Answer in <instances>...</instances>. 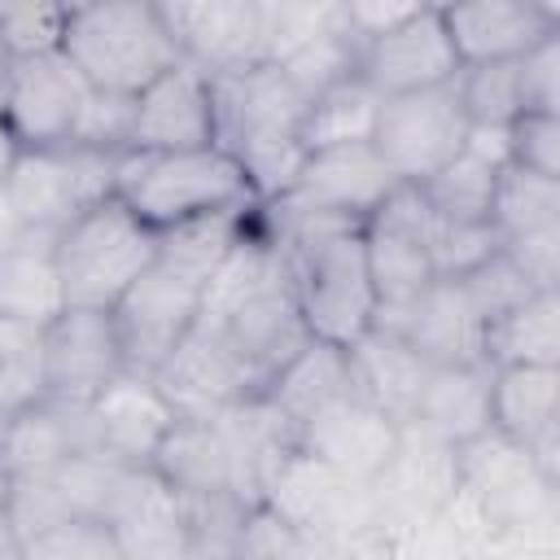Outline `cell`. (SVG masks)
Masks as SVG:
<instances>
[{
    "mask_svg": "<svg viewBox=\"0 0 560 560\" xmlns=\"http://www.w3.org/2000/svg\"><path fill=\"white\" fill-rule=\"evenodd\" d=\"M306 341L311 332L289 289L284 249L254 214L249 232L214 267L192 332L153 381L179 416H210L262 398Z\"/></svg>",
    "mask_w": 560,
    "mask_h": 560,
    "instance_id": "1",
    "label": "cell"
},
{
    "mask_svg": "<svg viewBox=\"0 0 560 560\" xmlns=\"http://www.w3.org/2000/svg\"><path fill=\"white\" fill-rule=\"evenodd\" d=\"M166 31L188 66L232 79L267 66V18L258 0H158Z\"/></svg>",
    "mask_w": 560,
    "mask_h": 560,
    "instance_id": "13",
    "label": "cell"
},
{
    "mask_svg": "<svg viewBox=\"0 0 560 560\" xmlns=\"http://www.w3.org/2000/svg\"><path fill=\"white\" fill-rule=\"evenodd\" d=\"M490 223L503 241L525 236V232H542V228H560V179L534 175L525 166H508L494 184Z\"/></svg>",
    "mask_w": 560,
    "mask_h": 560,
    "instance_id": "34",
    "label": "cell"
},
{
    "mask_svg": "<svg viewBox=\"0 0 560 560\" xmlns=\"http://www.w3.org/2000/svg\"><path fill=\"white\" fill-rule=\"evenodd\" d=\"M22 560H122V556L105 521H70L22 542Z\"/></svg>",
    "mask_w": 560,
    "mask_h": 560,
    "instance_id": "43",
    "label": "cell"
},
{
    "mask_svg": "<svg viewBox=\"0 0 560 560\" xmlns=\"http://www.w3.org/2000/svg\"><path fill=\"white\" fill-rule=\"evenodd\" d=\"M210 88H214V144L236 158L258 206L276 201L306 162L302 122L311 101L276 66H254L232 79H210Z\"/></svg>",
    "mask_w": 560,
    "mask_h": 560,
    "instance_id": "3",
    "label": "cell"
},
{
    "mask_svg": "<svg viewBox=\"0 0 560 560\" xmlns=\"http://www.w3.org/2000/svg\"><path fill=\"white\" fill-rule=\"evenodd\" d=\"M503 171L486 166L481 158L472 153H459L451 158L438 175H429L420 184V197L433 214L442 219H464V223H481L490 219V201H494V184H499Z\"/></svg>",
    "mask_w": 560,
    "mask_h": 560,
    "instance_id": "36",
    "label": "cell"
},
{
    "mask_svg": "<svg viewBox=\"0 0 560 560\" xmlns=\"http://www.w3.org/2000/svg\"><path fill=\"white\" fill-rule=\"evenodd\" d=\"M459 459V490L477 503L494 534L556 525V486L521 446L486 429L481 438L455 446Z\"/></svg>",
    "mask_w": 560,
    "mask_h": 560,
    "instance_id": "10",
    "label": "cell"
},
{
    "mask_svg": "<svg viewBox=\"0 0 560 560\" xmlns=\"http://www.w3.org/2000/svg\"><path fill=\"white\" fill-rule=\"evenodd\" d=\"M267 18V66L284 61L289 52H298L302 44H311L315 35H324L328 26H337L341 18V0H315V4H262Z\"/></svg>",
    "mask_w": 560,
    "mask_h": 560,
    "instance_id": "40",
    "label": "cell"
},
{
    "mask_svg": "<svg viewBox=\"0 0 560 560\" xmlns=\"http://www.w3.org/2000/svg\"><path fill=\"white\" fill-rule=\"evenodd\" d=\"M459 486V459L455 446H446L442 438L424 433V429H398V446L385 459V468L368 481L372 494V512H376V529L394 542L402 534H411L416 525H424Z\"/></svg>",
    "mask_w": 560,
    "mask_h": 560,
    "instance_id": "12",
    "label": "cell"
},
{
    "mask_svg": "<svg viewBox=\"0 0 560 560\" xmlns=\"http://www.w3.org/2000/svg\"><path fill=\"white\" fill-rule=\"evenodd\" d=\"M363 254H368L372 289H376V311L402 306L438 280L429 262V206L420 188L398 184L363 219Z\"/></svg>",
    "mask_w": 560,
    "mask_h": 560,
    "instance_id": "15",
    "label": "cell"
},
{
    "mask_svg": "<svg viewBox=\"0 0 560 560\" xmlns=\"http://www.w3.org/2000/svg\"><path fill=\"white\" fill-rule=\"evenodd\" d=\"M105 525L118 542L122 560H206L179 494L153 468H127L109 508Z\"/></svg>",
    "mask_w": 560,
    "mask_h": 560,
    "instance_id": "18",
    "label": "cell"
},
{
    "mask_svg": "<svg viewBox=\"0 0 560 560\" xmlns=\"http://www.w3.org/2000/svg\"><path fill=\"white\" fill-rule=\"evenodd\" d=\"M459 66L516 61L542 39L560 35V9L547 0H468L442 9Z\"/></svg>",
    "mask_w": 560,
    "mask_h": 560,
    "instance_id": "24",
    "label": "cell"
},
{
    "mask_svg": "<svg viewBox=\"0 0 560 560\" xmlns=\"http://www.w3.org/2000/svg\"><path fill=\"white\" fill-rule=\"evenodd\" d=\"M512 166L560 179V118L556 114H521L512 122Z\"/></svg>",
    "mask_w": 560,
    "mask_h": 560,
    "instance_id": "46",
    "label": "cell"
},
{
    "mask_svg": "<svg viewBox=\"0 0 560 560\" xmlns=\"http://www.w3.org/2000/svg\"><path fill=\"white\" fill-rule=\"evenodd\" d=\"M262 508L311 542H354L376 529L368 481H354L306 451H289L262 490Z\"/></svg>",
    "mask_w": 560,
    "mask_h": 560,
    "instance_id": "8",
    "label": "cell"
},
{
    "mask_svg": "<svg viewBox=\"0 0 560 560\" xmlns=\"http://www.w3.org/2000/svg\"><path fill=\"white\" fill-rule=\"evenodd\" d=\"M490 368H560V293H534L486 324Z\"/></svg>",
    "mask_w": 560,
    "mask_h": 560,
    "instance_id": "31",
    "label": "cell"
},
{
    "mask_svg": "<svg viewBox=\"0 0 560 560\" xmlns=\"http://www.w3.org/2000/svg\"><path fill=\"white\" fill-rule=\"evenodd\" d=\"M61 52L74 61L88 88L118 96H140L158 74L184 61L158 0L70 4Z\"/></svg>",
    "mask_w": 560,
    "mask_h": 560,
    "instance_id": "5",
    "label": "cell"
},
{
    "mask_svg": "<svg viewBox=\"0 0 560 560\" xmlns=\"http://www.w3.org/2000/svg\"><path fill=\"white\" fill-rule=\"evenodd\" d=\"M394 188H398V179L381 162V153L372 144H346V149L306 153V162L298 166L293 184L276 201H267L262 210H276V214H324V219L363 223Z\"/></svg>",
    "mask_w": 560,
    "mask_h": 560,
    "instance_id": "14",
    "label": "cell"
},
{
    "mask_svg": "<svg viewBox=\"0 0 560 560\" xmlns=\"http://www.w3.org/2000/svg\"><path fill=\"white\" fill-rule=\"evenodd\" d=\"M9 74H13V52H9V44L0 39V101H4V88H9Z\"/></svg>",
    "mask_w": 560,
    "mask_h": 560,
    "instance_id": "51",
    "label": "cell"
},
{
    "mask_svg": "<svg viewBox=\"0 0 560 560\" xmlns=\"http://www.w3.org/2000/svg\"><path fill=\"white\" fill-rule=\"evenodd\" d=\"M131 127H136V96H118V92H96L92 88L70 144L101 149V153H127L131 149Z\"/></svg>",
    "mask_w": 560,
    "mask_h": 560,
    "instance_id": "42",
    "label": "cell"
},
{
    "mask_svg": "<svg viewBox=\"0 0 560 560\" xmlns=\"http://www.w3.org/2000/svg\"><path fill=\"white\" fill-rule=\"evenodd\" d=\"M201 298H206V280L158 254L109 311L127 372L158 376L166 359L179 350V341L192 332L201 315Z\"/></svg>",
    "mask_w": 560,
    "mask_h": 560,
    "instance_id": "9",
    "label": "cell"
},
{
    "mask_svg": "<svg viewBox=\"0 0 560 560\" xmlns=\"http://www.w3.org/2000/svg\"><path fill=\"white\" fill-rule=\"evenodd\" d=\"M464 153L481 158L494 171H508L512 166V127H468Z\"/></svg>",
    "mask_w": 560,
    "mask_h": 560,
    "instance_id": "49",
    "label": "cell"
},
{
    "mask_svg": "<svg viewBox=\"0 0 560 560\" xmlns=\"http://www.w3.org/2000/svg\"><path fill=\"white\" fill-rule=\"evenodd\" d=\"M61 311H66V289L52 249L0 254V319L48 328Z\"/></svg>",
    "mask_w": 560,
    "mask_h": 560,
    "instance_id": "32",
    "label": "cell"
},
{
    "mask_svg": "<svg viewBox=\"0 0 560 560\" xmlns=\"http://www.w3.org/2000/svg\"><path fill=\"white\" fill-rule=\"evenodd\" d=\"M354 381H350V359L341 346H324V341H306L284 368L280 376L267 385V402L293 424V433L315 416L324 411L328 402H337L341 394H350Z\"/></svg>",
    "mask_w": 560,
    "mask_h": 560,
    "instance_id": "30",
    "label": "cell"
},
{
    "mask_svg": "<svg viewBox=\"0 0 560 560\" xmlns=\"http://www.w3.org/2000/svg\"><path fill=\"white\" fill-rule=\"evenodd\" d=\"M459 105L472 127H512L525 114V88H521V57L516 61H486L464 66L455 79Z\"/></svg>",
    "mask_w": 560,
    "mask_h": 560,
    "instance_id": "37",
    "label": "cell"
},
{
    "mask_svg": "<svg viewBox=\"0 0 560 560\" xmlns=\"http://www.w3.org/2000/svg\"><path fill=\"white\" fill-rule=\"evenodd\" d=\"M464 284V293H468V302L477 306V315L490 324V319H499V315H508V311H516L521 302H529L534 298V289H529V280L503 258V245H499V254L494 258H486L472 276H464L459 280Z\"/></svg>",
    "mask_w": 560,
    "mask_h": 560,
    "instance_id": "44",
    "label": "cell"
},
{
    "mask_svg": "<svg viewBox=\"0 0 560 560\" xmlns=\"http://www.w3.org/2000/svg\"><path fill=\"white\" fill-rule=\"evenodd\" d=\"M118 372H127V363L109 311L66 306L44 328V398L92 402Z\"/></svg>",
    "mask_w": 560,
    "mask_h": 560,
    "instance_id": "20",
    "label": "cell"
},
{
    "mask_svg": "<svg viewBox=\"0 0 560 560\" xmlns=\"http://www.w3.org/2000/svg\"><path fill=\"white\" fill-rule=\"evenodd\" d=\"M118 158L122 153L83 144L22 149L13 171L0 179V254L52 249L83 210L114 197Z\"/></svg>",
    "mask_w": 560,
    "mask_h": 560,
    "instance_id": "4",
    "label": "cell"
},
{
    "mask_svg": "<svg viewBox=\"0 0 560 560\" xmlns=\"http://www.w3.org/2000/svg\"><path fill=\"white\" fill-rule=\"evenodd\" d=\"M459 57L442 22V4H420L402 26L372 39L359 61V79L385 101L424 88H446L459 79Z\"/></svg>",
    "mask_w": 560,
    "mask_h": 560,
    "instance_id": "19",
    "label": "cell"
},
{
    "mask_svg": "<svg viewBox=\"0 0 560 560\" xmlns=\"http://www.w3.org/2000/svg\"><path fill=\"white\" fill-rule=\"evenodd\" d=\"M214 144V88L210 74L179 61L136 96V153H184Z\"/></svg>",
    "mask_w": 560,
    "mask_h": 560,
    "instance_id": "22",
    "label": "cell"
},
{
    "mask_svg": "<svg viewBox=\"0 0 560 560\" xmlns=\"http://www.w3.org/2000/svg\"><path fill=\"white\" fill-rule=\"evenodd\" d=\"M96 446L101 455L127 464V468H153L162 442L171 438L179 407L166 398V389L153 376L118 372L92 402H88Z\"/></svg>",
    "mask_w": 560,
    "mask_h": 560,
    "instance_id": "21",
    "label": "cell"
},
{
    "mask_svg": "<svg viewBox=\"0 0 560 560\" xmlns=\"http://www.w3.org/2000/svg\"><path fill=\"white\" fill-rule=\"evenodd\" d=\"M88 96H92L88 79L57 48V52L13 61L0 109L13 127V136L22 140V149H52V144H70Z\"/></svg>",
    "mask_w": 560,
    "mask_h": 560,
    "instance_id": "17",
    "label": "cell"
},
{
    "mask_svg": "<svg viewBox=\"0 0 560 560\" xmlns=\"http://www.w3.org/2000/svg\"><path fill=\"white\" fill-rule=\"evenodd\" d=\"M490 376H494L490 363L429 368L424 389H420L407 424L442 438L446 446H464V442L481 438L490 429Z\"/></svg>",
    "mask_w": 560,
    "mask_h": 560,
    "instance_id": "28",
    "label": "cell"
},
{
    "mask_svg": "<svg viewBox=\"0 0 560 560\" xmlns=\"http://www.w3.org/2000/svg\"><path fill=\"white\" fill-rule=\"evenodd\" d=\"M350 381H354V394L368 398L372 407H381L398 429L411 420L416 411V398L424 389V376H429V363L407 350L394 332L385 328H368L350 350Z\"/></svg>",
    "mask_w": 560,
    "mask_h": 560,
    "instance_id": "29",
    "label": "cell"
},
{
    "mask_svg": "<svg viewBox=\"0 0 560 560\" xmlns=\"http://www.w3.org/2000/svg\"><path fill=\"white\" fill-rule=\"evenodd\" d=\"M74 455H101V446L88 402H61V398H39L35 407L18 411L0 446V464L9 472H39Z\"/></svg>",
    "mask_w": 560,
    "mask_h": 560,
    "instance_id": "27",
    "label": "cell"
},
{
    "mask_svg": "<svg viewBox=\"0 0 560 560\" xmlns=\"http://www.w3.org/2000/svg\"><path fill=\"white\" fill-rule=\"evenodd\" d=\"M70 4H0V39L9 44L13 61L57 52L66 35Z\"/></svg>",
    "mask_w": 560,
    "mask_h": 560,
    "instance_id": "41",
    "label": "cell"
},
{
    "mask_svg": "<svg viewBox=\"0 0 560 560\" xmlns=\"http://www.w3.org/2000/svg\"><path fill=\"white\" fill-rule=\"evenodd\" d=\"M153 472L179 494V499H245L228 438L214 416H179L171 438L162 442ZM254 508V503H249Z\"/></svg>",
    "mask_w": 560,
    "mask_h": 560,
    "instance_id": "26",
    "label": "cell"
},
{
    "mask_svg": "<svg viewBox=\"0 0 560 560\" xmlns=\"http://www.w3.org/2000/svg\"><path fill=\"white\" fill-rule=\"evenodd\" d=\"M398 446V424L372 407L368 398H359L354 389L341 394L337 402H328L324 411H315L302 429H298V451H306L311 459L354 477V481H372L385 459Z\"/></svg>",
    "mask_w": 560,
    "mask_h": 560,
    "instance_id": "25",
    "label": "cell"
},
{
    "mask_svg": "<svg viewBox=\"0 0 560 560\" xmlns=\"http://www.w3.org/2000/svg\"><path fill=\"white\" fill-rule=\"evenodd\" d=\"M420 4H394V0H341V18L350 26V35L359 39V48H368L372 39L389 35L394 26H402Z\"/></svg>",
    "mask_w": 560,
    "mask_h": 560,
    "instance_id": "48",
    "label": "cell"
},
{
    "mask_svg": "<svg viewBox=\"0 0 560 560\" xmlns=\"http://www.w3.org/2000/svg\"><path fill=\"white\" fill-rule=\"evenodd\" d=\"M503 236L494 232L490 219L464 223V219H442L429 210V262L438 280H464L472 276L486 258H494Z\"/></svg>",
    "mask_w": 560,
    "mask_h": 560,
    "instance_id": "39",
    "label": "cell"
},
{
    "mask_svg": "<svg viewBox=\"0 0 560 560\" xmlns=\"http://www.w3.org/2000/svg\"><path fill=\"white\" fill-rule=\"evenodd\" d=\"M416 350L429 368H468L486 363V319L468 302L459 280H433L402 306L376 311V324Z\"/></svg>",
    "mask_w": 560,
    "mask_h": 560,
    "instance_id": "16",
    "label": "cell"
},
{
    "mask_svg": "<svg viewBox=\"0 0 560 560\" xmlns=\"http://www.w3.org/2000/svg\"><path fill=\"white\" fill-rule=\"evenodd\" d=\"M376 118H381V96L354 74L311 101L306 122H302V149L324 153V149H346V144H372Z\"/></svg>",
    "mask_w": 560,
    "mask_h": 560,
    "instance_id": "33",
    "label": "cell"
},
{
    "mask_svg": "<svg viewBox=\"0 0 560 560\" xmlns=\"http://www.w3.org/2000/svg\"><path fill=\"white\" fill-rule=\"evenodd\" d=\"M490 429L560 481V368H494Z\"/></svg>",
    "mask_w": 560,
    "mask_h": 560,
    "instance_id": "23",
    "label": "cell"
},
{
    "mask_svg": "<svg viewBox=\"0 0 560 560\" xmlns=\"http://www.w3.org/2000/svg\"><path fill=\"white\" fill-rule=\"evenodd\" d=\"M9 490H13V472L0 464V516L9 512Z\"/></svg>",
    "mask_w": 560,
    "mask_h": 560,
    "instance_id": "52",
    "label": "cell"
},
{
    "mask_svg": "<svg viewBox=\"0 0 560 560\" xmlns=\"http://www.w3.org/2000/svg\"><path fill=\"white\" fill-rule=\"evenodd\" d=\"M359 61H363V48H359V39L350 35L346 18H337V26H328L324 35H315L311 44H302L298 52H289L284 61H276V70H280L306 101H315L319 92H328V88L354 79V74H359Z\"/></svg>",
    "mask_w": 560,
    "mask_h": 560,
    "instance_id": "35",
    "label": "cell"
},
{
    "mask_svg": "<svg viewBox=\"0 0 560 560\" xmlns=\"http://www.w3.org/2000/svg\"><path fill=\"white\" fill-rule=\"evenodd\" d=\"M521 88H525V114L560 118V35L542 39L521 57Z\"/></svg>",
    "mask_w": 560,
    "mask_h": 560,
    "instance_id": "47",
    "label": "cell"
},
{
    "mask_svg": "<svg viewBox=\"0 0 560 560\" xmlns=\"http://www.w3.org/2000/svg\"><path fill=\"white\" fill-rule=\"evenodd\" d=\"M114 197L127 201L153 232L228 214V210H254L258 197L236 166L232 153L219 144L184 149V153H136L127 149L118 158Z\"/></svg>",
    "mask_w": 560,
    "mask_h": 560,
    "instance_id": "6",
    "label": "cell"
},
{
    "mask_svg": "<svg viewBox=\"0 0 560 560\" xmlns=\"http://www.w3.org/2000/svg\"><path fill=\"white\" fill-rule=\"evenodd\" d=\"M18 158H22V140L13 136V127H9V118H4V109H0V179L13 171Z\"/></svg>",
    "mask_w": 560,
    "mask_h": 560,
    "instance_id": "50",
    "label": "cell"
},
{
    "mask_svg": "<svg viewBox=\"0 0 560 560\" xmlns=\"http://www.w3.org/2000/svg\"><path fill=\"white\" fill-rule=\"evenodd\" d=\"M258 219L284 249L289 289L311 341L350 350L376 324V289L363 254V223L324 214H276L262 206Z\"/></svg>",
    "mask_w": 560,
    "mask_h": 560,
    "instance_id": "2",
    "label": "cell"
},
{
    "mask_svg": "<svg viewBox=\"0 0 560 560\" xmlns=\"http://www.w3.org/2000/svg\"><path fill=\"white\" fill-rule=\"evenodd\" d=\"M153 258L158 232L118 197H105L83 210L52 245L66 306L79 311H114Z\"/></svg>",
    "mask_w": 560,
    "mask_h": 560,
    "instance_id": "7",
    "label": "cell"
},
{
    "mask_svg": "<svg viewBox=\"0 0 560 560\" xmlns=\"http://www.w3.org/2000/svg\"><path fill=\"white\" fill-rule=\"evenodd\" d=\"M39 398H44V328L0 319V416L13 420Z\"/></svg>",
    "mask_w": 560,
    "mask_h": 560,
    "instance_id": "38",
    "label": "cell"
},
{
    "mask_svg": "<svg viewBox=\"0 0 560 560\" xmlns=\"http://www.w3.org/2000/svg\"><path fill=\"white\" fill-rule=\"evenodd\" d=\"M468 127L472 122L459 105L455 83L407 92V96H385L376 131H372V149L381 153V162L394 171L398 184L420 188L429 175H438L451 158L464 153Z\"/></svg>",
    "mask_w": 560,
    "mask_h": 560,
    "instance_id": "11",
    "label": "cell"
},
{
    "mask_svg": "<svg viewBox=\"0 0 560 560\" xmlns=\"http://www.w3.org/2000/svg\"><path fill=\"white\" fill-rule=\"evenodd\" d=\"M503 258L529 280L534 293H560V228L508 236Z\"/></svg>",
    "mask_w": 560,
    "mask_h": 560,
    "instance_id": "45",
    "label": "cell"
}]
</instances>
